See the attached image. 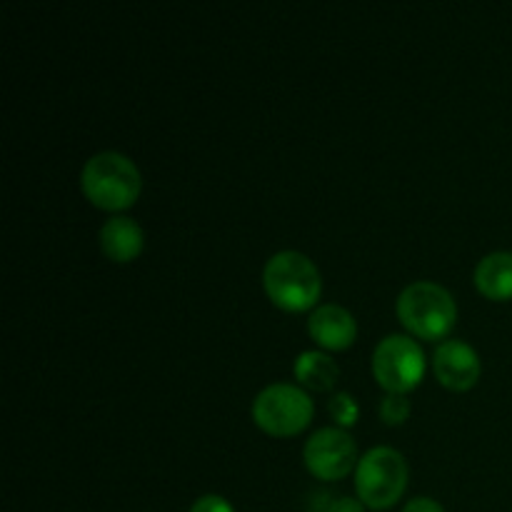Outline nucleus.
<instances>
[{
  "label": "nucleus",
  "instance_id": "nucleus-1",
  "mask_svg": "<svg viewBox=\"0 0 512 512\" xmlns=\"http://www.w3.org/2000/svg\"><path fill=\"white\" fill-rule=\"evenodd\" d=\"M80 188L95 208L118 213L138 200L143 178H140L138 165L125 153L100 150L85 160L80 170Z\"/></svg>",
  "mask_w": 512,
  "mask_h": 512
},
{
  "label": "nucleus",
  "instance_id": "nucleus-2",
  "mask_svg": "<svg viewBox=\"0 0 512 512\" xmlns=\"http://www.w3.org/2000/svg\"><path fill=\"white\" fill-rule=\"evenodd\" d=\"M263 285L268 298L290 313L313 308L323 293L320 270L300 250H280L270 255L263 268Z\"/></svg>",
  "mask_w": 512,
  "mask_h": 512
},
{
  "label": "nucleus",
  "instance_id": "nucleus-3",
  "mask_svg": "<svg viewBox=\"0 0 512 512\" xmlns=\"http://www.w3.org/2000/svg\"><path fill=\"white\" fill-rule=\"evenodd\" d=\"M398 318L405 328L423 340H438L453 330L458 305L448 288L433 280H415L398 295Z\"/></svg>",
  "mask_w": 512,
  "mask_h": 512
},
{
  "label": "nucleus",
  "instance_id": "nucleus-4",
  "mask_svg": "<svg viewBox=\"0 0 512 512\" xmlns=\"http://www.w3.org/2000/svg\"><path fill=\"white\" fill-rule=\"evenodd\" d=\"M408 488V463L388 445L370 448L355 468V490L360 503L373 510L393 508Z\"/></svg>",
  "mask_w": 512,
  "mask_h": 512
},
{
  "label": "nucleus",
  "instance_id": "nucleus-5",
  "mask_svg": "<svg viewBox=\"0 0 512 512\" xmlns=\"http://www.w3.org/2000/svg\"><path fill=\"white\" fill-rule=\"evenodd\" d=\"M313 400L300 385L293 383H270L255 395L253 400V420L265 433L298 435L313 420Z\"/></svg>",
  "mask_w": 512,
  "mask_h": 512
},
{
  "label": "nucleus",
  "instance_id": "nucleus-6",
  "mask_svg": "<svg viewBox=\"0 0 512 512\" xmlns=\"http://www.w3.org/2000/svg\"><path fill=\"white\" fill-rule=\"evenodd\" d=\"M373 375L388 393H408L423 380L425 353L410 335L393 333L373 350Z\"/></svg>",
  "mask_w": 512,
  "mask_h": 512
},
{
  "label": "nucleus",
  "instance_id": "nucleus-7",
  "mask_svg": "<svg viewBox=\"0 0 512 512\" xmlns=\"http://www.w3.org/2000/svg\"><path fill=\"white\" fill-rule=\"evenodd\" d=\"M303 460L320 480H340L358 468V445L343 428H320L305 440Z\"/></svg>",
  "mask_w": 512,
  "mask_h": 512
},
{
  "label": "nucleus",
  "instance_id": "nucleus-8",
  "mask_svg": "<svg viewBox=\"0 0 512 512\" xmlns=\"http://www.w3.org/2000/svg\"><path fill=\"white\" fill-rule=\"evenodd\" d=\"M433 370L440 383L450 390H470L483 373V363L475 348L465 340H443L433 353Z\"/></svg>",
  "mask_w": 512,
  "mask_h": 512
},
{
  "label": "nucleus",
  "instance_id": "nucleus-9",
  "mask_svg": "<svg viewBox=\"0 0 512 512\" xmlns=\"http://www.w3.org/2000/svg\"><path fill=\"white\" fill-rule=\"evenodd\" d=\"M310 338L328 350H345L353 345L355 335H358V323H355L353 313L343 305L325 303L315 308L308 318Z\"/></svg>",
  "mask_w": 512,
  "mask_h": 512
},
{
  "label": "nucleus",
  "instance_id": "nucleus-10",
  "mask_svg": "<svg viewBox=\"0 0 512 512\" xmlns=\"http://www.w3.org/2000/svg\"><path fill=\"white\" fill-rule=\"evenodd\" d=\"M100 248L115 263H130L138 258L145 245V233L140 223L130 215H113L100 225Z\"/></svg>",
  "mask_w": 512,
  "mask_h": 512
},
{
  "label": "nucleus",
  "instance_id": "nucleus-11",
  "mask_svg": "<svg viewBox=\"0 0 512 512\" xmlns=\"http://www.w3.org/2000/svg\"><path fill=\"white\" fill-rule=\"evenodd\" d=\"M475 288L490 300L512 298V253L510 250H495L488 253L475 265Z\"/></svg>",
  "mask_w": 512,
  "mask_h": 512
},
{
  "label": "nucleus",
  "instance_id": "nucleus-12",
  "mask_svg": "<svg viewBox=\"0 0 512 512\" xmlns=\"http://www.w3.org/2000/svg\"><path fill=\"white\" fill-rule=\"evenodd\" d=\"M295 378L303 388L318 390L325 393L335 385L338 380L340 368L328 353H320V350H303V353L295 358Z\"/></svg>",
  "mask_w": 512,
  "mask_h": 512
},
{
  "label": "nucleus",
  "instance_id": "nucleus-13",
  "mask_svg": "<svg viewBox=\"0 0 512 512\" xmlns=\"http://www.w3.org/2000/svg\"><path fill=\"white\" fill-rule=\"evenodd\" d=\"M328 410L330 415H333L335 423H338V428L343 430L350 428V425H355V420H358V403H355V398L348 393V390L335 393L333 398H330Z\"/></svg>",
  "mask_w": 512,
  "mask_h": 512
},
{
  "label": "nucleus",
  "instance_id": "nucleus-14",
  "mask_svg": "<svg viewBox=\"0 0 512 512\" xmlns=\"http://www.w3.org/2000/svg\"><path fill=\"white\" fill-rule=\"evenodd\" d=\"M380 418L388 425H400L408 420L410 415V400L405 393H388L383 400H380L378 408Z\"/></svg>",
  "mask_w": 512,
  "mask_h": 512
},
{
  "label": "nucleus",
  "instance_id": "nucleus-15",
  "mask_svg": "<svg viewBox=\"0 0 512 512\" xmlns=\"http://www.w3.org/2000/svg\"><path fill=\"white\" fill-rule=\"evenodd\" d=\"M190 512H235L233 505L223 498V495H200L193 505H190Z\"/></svg>",
  "mask_w": 512,
  "mask_h": 512
},
{
  "label": "nucleus",
  "instance_id": "nucleus-16",
  "mask_svg": "<svg viewBox=\"0 0 512 512\" xmlns=\"http://www.w3.org/2000/svg\"><path fill=\"white\" fill-rule=\"evenodd\" d=\"M323 512H365V505L360 503V498H350V495H340L333 498L325 505Z\"/></svg>",
  "mask_w": 512,
  "mask_h": 512
},
{
  "label": "nucleus",
  "instance_id": "nucleus-17",
  "mask_svg": "<svg viewBox=\"0 0 512 512\" xmlns=\"http://www.w3.org/2000/svg\"><path fill=\"white\" fill-rule=\"evenodd\" d=\"M403 512H445V508L438 503V500L428 498V495H420V498L408 500Z\"/></svg>",
  "mask_w": 512,
  "mask_h": 512
}]
</instances>
